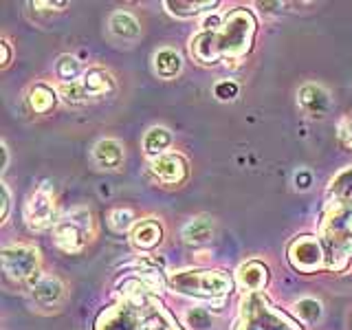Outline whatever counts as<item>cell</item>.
Returning <instances> with one entry per match:
<instances>
[{
    "label": "cell",
    "mask_w": 352,
    "mask_h": 330,
    "mask_svg": "<svg viewBox=\"0 0 352 330\" xmlns=\"http://www.w3.org/2000/svg\"><path fill=\"white\" fill-rule=\"evenodd\" d=\"M0 47H3V66H9L11 64V55H14V53H11V44L7 40H3V42H0Z\"/></svg>",
    "instance_id": "1f68e13d"
},
{
    "label": "cell",
    "mask_w": 352,
    "mask_h": 330,
    "mask_svg": "<svg viewBox=\"0 0 352 330\" xmlns=\"http://www.w3.org/2000/svg\"><path fill=\"white\" fill-rule=\"evenodd\" d=\"M170 289L174 293L203 297V300H225L234 291V280L220 269H185L170 275Z\"/></svg>",
    "instance_id": "277c9868"
},
{
    "label": "cell",
    "mask_w": 352,
    "mask_h": 330,
    "mask_svg": "<svg viewBox=\"0 0 352 330\" xmlns=\"http://www.w3.org/2000/svg\"><path fill=\"white\" fill-rule=\"evenodd\" d=\"M258 22L249 9H234L223 18L216 31H201L190 40L192 58L201 64H216L220 60H240L251 51Z\"/></svg>",
    "instance_id": "6da1fadb"
},
{
    "label": "cell",
    "mask_w": 352,
    "mask_h": 330,
    "mask_svg": "<svg viewBox=\"0 0 352 330\" xmlns=\"http://www.w3.org/2000/svg\"><path fill=\"white\" fill-rule=\"evenodd\" d=\"M25 220L31 231H44L49 227H55V201L49 183L40 185L36 192L29 196L25 205Z\"/></svg>",
    "instance_id": "30bf717a"
},
{
    "label": "cell",
    "mask_w": 352,
    "mask_h": 330,
    "mask_svg": "<svg viewBox=\"0 0 352 330\" xmlns=\"http://www.w3.org/2000/svg\"><path fill=\"white\" fill-rule=\"evenodd\" d=\"M161 240H163V229L154 218L141 220V223L135 225V229H132V234H130L132 247L139 249V251L157 249L161 245Z\"/></svg>",
    "instance_id": "9a60e30c"
},
{
    "label": "cell",
    "mask_w": 352,
    "mask_h": 330,
    "mask_svg": "<svg viewBox=\"0 0 352 330\" xmlns=\"http://www.w3.org/2000/svg\"><path fill=\"white\" fill-rule=\"evenodd\" d=\"M117 91V82L110 71L102 66H93V69L84 71L82 80L75 84H62L60 95L69 104H86L93 99H104Z\"/></svg>",
    "instance_id": "52a82bcc"
},
{
    "label": "cell",
    "mask_w": 352,
    "mask_h": 330,
    "mask_svg": "<svg viewBox=\"0 0 352 330\" xmlns=\"http://www.w3.org/2000/svg\"><path fill=\"white\" fill-rule=\"evenodd\" d=\"M295 313L300 315L304 322H317L322 317V304L313 297H304V300L295 302Z\"/></svg>",
    "instance_id": "484cf974"
},
{
    "label": "cell",
    "mask_w": 352,
    "mask_h": 330,
    "mask_svg": "<svg viewBox=\"0 0 352 330\" xmlns=\"http://www.w3.org/2000/svg\"><path fill=\"white\" fill-rule=\"evenodd\" d=\"M328 201L352 209V165L341 170L328 187Z\"/></svg>",
    "instance_id": "e0dca14e"
},
{
    "label": "cell",
    "mask_w": 352,
    "mask_h": 330,
    "mask_svg": "<svg viewBox=\"0 0 352 330\" xmlns=\"http://www.w3.org/2000/svg\"><path fill=\"white\" fill-rule=\"evenodd\" d=\"M185 322L194 330H207L212 326V315H209L205 308H190V311L185 313Z\"/></svg>",
    "instance_id": "4316f807"
},
{
    "label": "cell",
    "mask_w": 352,
    "mask_h": 330,
    "mask_svg": "<svg viewBox=\"0 0 352 330\" xmlns=\"http://www.w3.org/2000/svg\"><path fill=\"white\" fill-rule=\"evenodd\" d=\"M110 31H113L117 38H124V40H137L141 36V27L137 18L128 14V11H115V14L110 16Z\"/></svg>",
    "instance_id": "7402d4cb"
},
{
    "label": "cell",
    "mask_w": 352,
    "mask_h": 330,
    "mask_svg": "<svg viewBox=\"0 0 352 330\" xmlns=\"http://www.w3.org/2000/svg\"><path fill=\"white\" fill-rule=\"evenodd\" d=\"M108 223L110 227H113V231H117V234H124V231H128L132 225H135V212L132 209H113L108 216Z\"/></svg>",
    "instance_id": "d4e9b609"
},
{
    "label": "cell",
    "mask_w": 352,
    "mask_h": 330,
    "mask_svg": "<svg viewBox=\"0 0 352 330\" xmlns=\"http://www.w3.org/2000/svg\"><path fill=\"white\" fill-rule=\"evenodd\" d=\"M240 93V86L236 82H231V80H223V82H218L216 88H214V95L220 99V102H231V99H236Z\"/></svg>",
    "instance_id": "83f0119b"
},
{
    "label": "cell",
    "mask_w": 352,
    "mask_h": 330,
    "mask_svg": "<svg viewBox=\"0 0 352 330\" xmlns=\"http://www.w3.org/2000/svg\"><path fill=\"white\" fill-rule=\"evenodd\" d=\"M0 190H3V214H0V220L5 223L9 216V207H11V192L7 183H0Z\"/></svg>",
    "instance_id": "4dcf8cb0"
},
{
    "label": "cell",
    "mask_w": 352,
    "mask_h": 330,
    "mask_svg": "<svg viewBox=\"0 0 352 330\" xmlns=\"http://www.w3.org/2000/svg\"><path fill=\"white\" fill-rule=\"evenodd\" d=\"M93 159L99 168L104 170H117L124 163V146L115 139H102L93 148Z\"/></svg>",
    "instance_id": "2e32d148"
},
{
    "label": "cell",
    "mask_w": 352,
    "mask_h": 330,
    "mask_svg": "<svg viewBox=\"0 0 352 330\" xmlns=\"http://www.w3.org/2000/svg\"><path fill=\"white\" fill-rule=\"evenodd\" d=\"M0 152H3V168H0V170H7V165H9V150H7V143H3V146H0Z\"/></svg>",
    "instance_id": "d6a6232c"
},
{
    "label": "cell",
    "mask_w": 352,
    "mask_h": 330,
    "mask_svg": "<svg viewBox=\"0 0 352 330\" xmlns=\"http://www.w3.org/2000/svg\"><path fill=\"white\" fill-rule=\"evenodd\" d=\"M337 137L341 141V146L352 150V117H346V119H341L339 121V126H337Z\"/></svg>",
    "instance_id": "f1b7e54d"
},
{
    "label": "cell",
    "mask_w": 352,
    "mask_h": 330,
    "mask_svg": "<svg viewBox=\"0 0 352 330\" xmlns=\"http://www.w3.org/2000/svg\"><path fill=\"white\" fill-rule=\"evenodd\" d=\"M55 75L62 84H75L82 80V64L73 55H62V58L55 62Z\"/></svg>",
    "instance_id": "cb8c5ba5"
},
{
    "label": "cell",
    "mask_w": 352,
    "mask_h": 330,
    "mask_svg": "<svg viewBox=\"0 0 352 330\" xmlns=\"http://www.w3.org/2000/svg\"><path fill=\"white\" fill-rule=\"evenodd\" d=\"M295 185H297V190H308V187L313 185V174L308 170H300L295 174Z\"/></svg>",
    "instance_id": "f546056e"
},
{
    "label": "cell",
    "mask_w": 352,
    "mask_h": 330,
    "mask_svg": "<svg viewBox=\"0 0 352 330\" xmlns=\"http://www.w3.org/2000/svg\"><path fill=\"white\" fill-rule=\"evenodd\" d=\"M172 132L163 126H154L146 132V137H143V150H146L148 157H163V154H168V148L172 146Z\"/></svg>",
    "instance_id": "d6986e66"
},
{
    "label": "cell",
    "mask_w": 352,
    "mask_h": 330,
    "mask_svg": "<svg viewBox=\"0 0 352 330\" xmlns=\"http://www.w3.org/2000/svg\"><path fill=\"white\" fill-rule=\"evenodd\" d=\"M297 104L311 117H324L326 110L330 108V95L324 86L319 84H304L297 91Z\"/></svg>",
    "instance_id": "5bb4252c"
},
{
    "label": "cell",
    "mask_w": 352,
    "mask_h": 330,
    "mask_svg": "<svg viewBox=\"0 0 352 330\" xmlns=\"http://www.w3.org/2000/svg\"><path fill=\"white\" fill-rule=\"evenodd\" d=\"M163 7L168 9L172 16H176V18H192V16L201 14V11L218 7V0H205V3H185V0H168V3H163Z\"/></svg>",
    "instance_id": "603a6c76"
},
{
    "label": "cell",
    "mask_w": 352,
    "mask_h": 330,
    "mask_svg": "<svg viewBox=\"0 0 352 330\" xmlns=\"http://www.w3.org/2000/svg\"><path fill=\"white\" fill-rule=\"evenodd\" d=\"M95 236L93 214L86 207H75L66 212L53 227V245L60 251L75 256L82 253Z\"/></svg>",
    "instance_id": "8992f818"
},
{
    "label": "cell",
    "mask_w": 352,
    "mask_h": 330,
    "mask_svg": "<svg viewBox=\"0 0 352 330\" xmlns=\"http://www.w3.org/2000/svg\"><path fill=\"white\" fill-rule=\"evenodd\" d=\"M286 258H289L291 267L300 273H317L326 267V253L322 247V240L313 236H297L291 240L289 249H286Z\"/></svg>",
    "instance_id": "9c48e42d"
},
{
    "label": "cell",
    "mask_w": 352,
    "mask_h": 330,
    "mask_svg": "<svg viewBox=\"0 0 352 330\" xmlns=\"http://www.w3.org/2000/svg\"><path fill=\"white\" fill-rule=\"evenodd\" d=\"M0 260H3L5 278L16 284L33 286L42 278L40 275V251L33 247H27V245L5 247L3 253H0Z\"/></svg>",
    "instance_id": "ba28073f"
},
{
    "label": "cell",
    "mask_w": 352,
    "mask_h": 330,
    "mask_svg": "<svg viewBox=\"0 0 352 330\" xmlns=\"http://www.w3.org/2000/svg\"><path fill=\"white\" fill-rule=\"evenodd\" d=\"M183 240L187 245H205V242L214 236V220L201 216V218H192L181 231Z\"/></svg>",
    "instance_id": "ffe728a7"
},
{
    "label": "cell",
    "mask_w": 352,
    "mask_h": 330,
    "mask_svg": "<svg viewBox=\"0 0 352 330\" xmlns=\"http://www.w3.org/2000/svg\"><path fill=\"white\" fill-rule=\"evenodd\" d=\"M95 330H183L157 295L121 297L99 313Z\"/></svg>",
    "instance_id": "7a4b0ae2"
},
{
    "label": "cell",
    "mask_w": 352,
    "mask_h": 330,
    "mask_svg": "<svg viewBox=\"0 0 352 330\" xmlns=\"http://www.w3.org/2000/svg\"><path fill=\"white\" fill-rule=\"evenodd\" d=\"M319 240L326 253V271L341 273L352 262V209L326 203L322 223H319Z\"/></svg>",
    "instance_id": "3957f363"
},
{
    "label": "cell",
    "mask_w": 352,
    "mask_h": 330,
    "mask_svg": "<svg viewBox=\"0 0 352 330\" xmlns=\"http://www.w3.org/2000/svg\"><path fill=\"white\" fill-rule=\"evenodd\" d=\"M27 102H29V108L36 115H47L55 108V104H58V93H55L53 88L47 84H36L29 91Z\"/></svg>",
    "instance_id": "44dd1931"
},
{
    "label": "cell",
    "mask_w": 352,
    "mask_h": 330,
    "mask_svg": "<svg viewBox=\"0 0 352 330\" xmlns=\"http://www.w3.org/2000/svg\"><path fill=\"white\" fill-rule=\"evenodd\" d=\"M181 71H183V58L179 51L161 49L154 53V73H157L161 80H174Z\"/></svg>",
    "instance_id": "ac0fdd59"
},
{
    "label": "cell",
    "mask_w": 352,
    "mask_h": 330,
    "mask_svg": "<svg viewBox=\"0 0 352 330\" xmlns=\"http://www.w3.org/2000/svg\"><path fill=\"white\" fill-rule=\"evenodd\" d=\"M238 286L247 293H260L269 284V267L260 260H249L236 271Z\"/></svg>",
    "instance_id": "4fadbf2b"
},
{
    "label": "cell",
    "mask_w": 352,
    "mask_h": 330,
    "mask_svg": "<svg viewBox=\"0 0 352 330\" xmlns=\"http://www.w3.org/2000/svg\"><path fill=\"white\" fill-rule=\"evenodd\" d=\"M66 289L64 284L53 278V275H42V278L31 286V297L33 302L42 308H58L64 302Z\"/></svg>",
    "instance_id": "7c38bea8"
},
{
    "label": "cell",
    "mask_w": 352,
    "mask_h": 330,
    "mask_svg": "<svg viewBox=\"0 0 352 330\" xmlns=\"http://www.w3.org/2000/svg\"><path fill=\"white\" fill-rule=\"evenodd\" d=\"M150 170L163 185L170 187H179L190 179V163L181 154H163V157L152 159Z\"/></svg>",
    "instance_id": "8fae6325"
},
{
    "label": "cell",
    "mask_w": 352,
    "mask_h": 330,
    "mask_svg": "<svg viewBox=\"0 0 352 330\" xmlns=\"http://www.w3.org/2000/svg\"><path fill=\"white\" fill-rule=\"evenodd\" d=\"M236 330H302L300 324L291 319L280 308H275L267 295L247 293L240 300V317Z\"/></svg>",
    "instance_id": "5b68a950"
}]
</instances>
